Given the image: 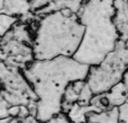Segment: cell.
<instances>
[{
	"instance_id": "obj_6",
	"label": "cell",
	"mask_w": 128,
	"mask_h": 123,
	"mask_svg": "<svg viewBox=\"0 0 128 123\" xmlns=\"http://www.w3.org/2000/svg\"><path fill=\"white\" fill-rule=\"evenodd\" d=\"M115 16L112 22L119 33L120 40H128V0H114Z\"/></svg>"
},
{
	"instance_id": "obj_8",
	"label": "cell",
	"mask_w": 128,
	"mask_h": 123,
	"mask_svg": "<svg viewBox=\"0 0 128 123\" xmlns=\"http://www.w3.org/2000/svg\"><path fill=\"white\" fill-rule=\"evenodd\" d=\"M104 95H106V98L108 101L110 108L120 107L125 103H127V99H128V90L122 81L115 85Z\"/></svg>"
},
{
	"instance_id": "obj_4",
	"label": "cell",
	"mask_w": 128,
	"mask_h": 123,
	"mask_svg": "<svg viewBox=\"0 0 128 123\" xmlns=\"http://www.w3.org/2000/svg\"><path fill=\"white\" fill-rule=\"evenodd\" d=\"M128 71V46L119 40L112 52L104 58L100 65L90 67L86 83L93 95L108 93L118 83L122 81Z\"/></svg>"
},
{
	"instance_id": "obj_15",
	"label": "cell",
	"mask_w": 128,
	"mask_h": 123,
	"mask_svg": "<svg viewBox=\"0 0 128 123\" xmlns=\"http://www.w3.org/2000/svg\"><path fill=\"white\" fill-rule=\"evenodd\" d=\"M126 45H127V46H128V40L126 41Z\"/></svg>"
},
{
	"instance_id": "obj_9",
	"label": "cell",
	"mask_w": 128,
	"mask_h": 123,
	"mask_svg": "<svg viewBox=\"0 0 128 123\" xmlns=\"http://www.w3.org/2000/svg\"><path fill=\"white\" fill-rule=\"evenodd\" d=\"M93 112H97V110L92 105L82 106L75 103L72 105L70 111L66 113V116L71 123H88L89 115Z\"/></svg>"
},
{
	"instance_id": "obj_3",
	"label": "cell",
	"mask_w": 128,
	"mask_h": 123,
	"mask_svg": "<svg viewBox=\"0 0 128 123\" xmlns=\"http://www.w3.org/2000/svg\"><path fill=\"white\" fill-rule=\"evenodd\" d=\"M30 27L34 32L35 60L73 58L86 32L78 14L68 9L42 16L30 23Z\"/></svg>"
},
{
	"instance_id": "obj_11",
	"label": "cell",
	"mask_w": 128,
	"mask_h": 123,
	"mask_svg": "<svg viewBox=\"0 0 128 123\" xmlns=\"http://www.w3.org/2000/svg\"><path fill=\"white\" fill-rule=\"evenodd\" d=\"M4 0H0V11H1L2 7H4ZM17 22H18L17 18L10 17V16L4 15V14L0 13V36H4Z\"/></svg>"
},
{
	"instance_id": "obj_14",
	"label": "cell",
	"mask_w": 128,
	"mask_h": 123,
	"mask_svg": "<svg viewBox=\"0 0 128 123\" xmlns=\"http://www.w3.org/2000/svg\"><path fill=\"white\" fill-rule=\"evenodd\" d=\"M122 83L125 84V86H126V88H127V90H128V71L124 75V78H122ZM127 103H128V99H127Z\"/></svg>"
},
{
	"instance_id": "obj_16",
	"label": "cell",
	"mask_w": 128,
	"mask_h": 123,
	"mask_svg": "<svg viewBox=\"0 0 128 123\" xmlns=\"http://www.w3.org/2000/svg\"><path fill=\"white\" fill-rule=\"evenodd\" d=\"M27 1H30V0H27Z\"/></svg>"
},
{
	"instance_id": "obj_12",
	"label": "cell",
	"mask_w": 128,
	"mask_h": 123,
	"mask_svg": "<svg viewBox=\"0 0 128 123\" xmlns=\"http://www.w3.org/2000/svg\"><path fill=\"white\" fill-rule=\"evenodd\" d=\"M119 110V123H128V103H125L120 107Z\"/></svg>"
},
{
	"instance_id": "obj_1",
	"label": "cell",
	"mask_w": 128,
	"mask_h": 123,
	"mask_svg": "<svg viewBox=\"0 0 128 123\" xmlns=\"http://www.w3.org/2000/svg\"><path fill=\"white\" fill-rule=\"evenodd\" d=\"M90 66L74 58L58 56L52 60H35L22 70L25 78L38 96L36 120L46 123L62 113L66 87L78 80H86Z\"/></svg>"
},
{
	"instance_id": "obj_17",
	"label": "cell",
	"mask_w": 128,
	"mask_h": 123,
	"mask_svg": "<svg viewBox=\"0 0 128 123\" xmlns=\"http://www.w3.org/2000/svg\"><path fill=\"white\" fill-rule=\"evenodd\" d=\"M88 123H91V122H88Z\"/></svg>"
},
{
	"instance_id": "obj_13",
	"label": "cell",
	"mask_w": 128,
	"mask_h": 123,
	"mask_svg": "<svg viewBox=\"0 0 128 123\" xmlns=\"http://www.w3.org/2000/svg\"><path fill=\"white\" fill-rule=\"evenodd\" d=\"M8 108H9L8 104H7L4 99H0V120L6 119V117H9Z\"/></svg>"
},
{
	"instance_id": "obj_7",
	"label": "cell",
	"mask_w": 128,
	"mask_h": 123,
	"mask_svg": "<svg viewBox=\"0 0 128 123\" xmlns=\"http://www.w3.org/2000/svg\"><path fill=\"white\" fill-rule=\"evenodd\" d=\"M86 0H55V1L50 2L48 5H46L45 7H43L42 9L35 11V15L37 17H42L44 15L47 14L54 13V11H60L64 10V9H68L71 10L74 14H79L80 9H81L82 5L84 4Z\"/></svg>"
},
{
	"instance_id": "obj_10",
	"label": "cell",
	"mask_w": 128,
	"mask_h": 123,
	"mask_svg": "<svg viewBox=\"0 0 128 123\" xmlns=\"http://www.w3.org/2000/svg\"><path fill=\"white\" fill-rule=\"evenodd\" d=\"M88 121L91 123H119V110L112 107L102 112H93L89 115Z\"/></svg>"
},
{
	"instance_id": "obj_2",
	"label": "cell",
	"mask_w": 128,
	"mask_h": 123,
	"mask_svg": "<svg viewBox=\"0 0 128 123\" xmlns=\"http://www.w3.org/2000/svg\"><path fill=\"white\" fill-rule=\"evenodd\" d=\"M78 16L86 32L73 58L90 67L98 66L115 50L120 40L112 22L115 16L114 0H86Z\"/></svg>"
},
{
	"instance_id": "obj_5",
	"label": "cell",
	"mask_w": 128,
	"mask_h": 123,
	"mask_svg": "<svg viewBox=\"0 0 128 123\" xmlns=\"http://www.w3.org/2000/svg\"><path fill=\"white\" fill-rule=\"evenodd\" d=\"M34 32L30 24L18 20L0 38V61L7 66L25 70L35 61Z\"/></svg>"
}]
</instances>
